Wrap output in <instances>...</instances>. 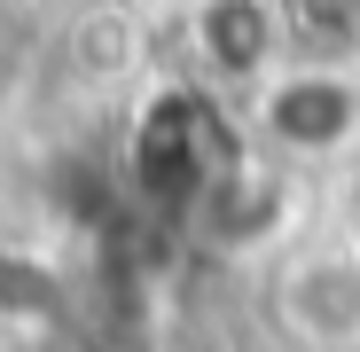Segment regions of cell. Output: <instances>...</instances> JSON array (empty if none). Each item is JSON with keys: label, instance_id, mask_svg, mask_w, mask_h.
I'll return each mask as SVG.
<instances>
[{"label": "cell", "instance_id": "obj_4", "mask_svg": "<svg viewBox=\"0 0 360 352\" xmlns=\"http://www.w3.org/2000/svg\"><path fill=\"white\" fill-rule=\"evenodd\" d=\"M196 55L219 79H266L282 63V8L274 0H196Z\"/></svg>", "mask_w": 360, "mask_h": 352}, {"label": "cell", "instance_id": "obj_2", "mask_svg": "<svg viewBox=\"0 0 360 352\" xmlns=\"http://www.w3.org/2000/svg\"><path fill=\"white\" fill-rule=\"evenodd\" d=\"M274 313L306 344H360V251H290L274 274Z\"/></svg>", "mask_w": 360, "mask_h": 352}, {"label": "cell", "instance_id": "obj_3", "mask_svg": "<svg viewBox=\"0 0 360 352\" xmlns=\"http://www.w3.org/2000/svg\"><path fill=\"white\" fill-rule=\"evenodd\" d=\"M188 211H196V227L212 235L219 251H259V243H282V227H290V211H297V188H290L282 164L235 157Z\"/></svg>", "mask_w": 360, "mask_h": 352}, {"label": "cell", "instance_id": "obj_1", "mask_svg": "<svg viewBox=\"0 0 360 352\" xmlns=\"http://www.w3.org/2000/svg\"><path fill=\"white\" fill-rule=\"evenodd\" d=\"M251 117H259V141L282 149L290 164L337 157L360 141V79L329 55H282L251 94Z\"/></svg>", "mask_w": 360, "mask_h": 352}]
</instances>
